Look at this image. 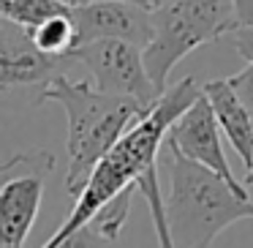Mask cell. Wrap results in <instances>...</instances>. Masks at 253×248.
I'll list each match as a JSON object with an SVG mask.
<instances>
[{"label":"cell","mask_w":253,"mask_h":248,"mask_svg":"<svg viewBox=\"0 0 253 248\" xmlns=\"http://www.w3.org/2000/svg\"><path fill=\"white\" fill-rule=\"evenodd\" d=\"M202 96V88L193 77H182L180 82H174L171 88H166L161 93V99L155 101V106L144 117H139L115 145L112 150L93 166L90 177L84 180L82 191L77 194L68 215L63 218V224L57 226V232L44 243L41 248H57L71 232H77L79 226H84L95 215V210L101 204H106L109 199H115L120 191L136 186L142 180V175L150 166L158 164L161 145L166 139V131L174 126V120Z\"/></svg>","instance_id":"6da1fadb"},{"label":"cell","mask_w":253,"mask_h":248,"mask_svg":"<svg viewBox=\"0 0 253 248\" xmlns=\"http://www.w3.org/2000/svg\"><path fill=\"white\" fill-rule=\"evenodd\" d=\"M166 148L169 194L164 199V224L171 248H210L223 229L237 221H253L251 197L231 191L218 175Z\"/></svg>","instance_id":"7a4b0ae2"},{"label":"cell","mask_w":253,"mask_h":248,"mask_svg":"<svg viewBox=\"0 0 253 248\" xmlns=\"http://www.w3.org/2000/svg\"><path fill=\"white\" fill-rule=\"evenodd\" d=\"M44 101H55L63 106L68 117V172H66V191L77 197L84 180L90 177L93 166L112 150V145L150 109H142L131 99L98 93L90 82H74L60 77L49 85Z\"/></svg>","instance_id":"3957f363"},{"label":"cell","mask_w":253,"mask_h":248,"mask_svg":"<svg viewBox=\"0 0 253 248\" xmlns=\"http://www.w3.org/2000/svg\"><path fill=\"white\" fill-rule=\"evenodd\" d=\"M150 41L142 50L147 79L158 93L166 90L169 74L196 47L237 30L231 0H164L147 3Z\"/></svg>","instance_id":"277c9868"},{"label":"cell","mask_w":253,"mask_h":248,"mask_svg":"<svg viewBox=\"0 0 253 248\" xmlns=\"http://www.w3.org/2000/svg\"><path fill=\"white\" fill-rule=\"evenodd\" d=\"M71 57H49L39 52L30 33L0 17V106L36 109L44 104L49 85L68 77Z\"/></svg>","instance_id":"5b68a950"},{"label":"cell","mask_w":253,"mask_h":248,"mask_svg":"<svg viewBox=\"0 0 253 248\" xmlns=\"http://www.w3.org/2000/svg\"><path fill=\"white\" fill-rule=\"evenodd\" d=\"M55 164L46 150H22L0 161V248H25Z\"/></svg>","instance_id":"8992f818"},{"label":"cell","mask_w":253,"mask_h":248,"mask_svg":"<svg viewBox=\"0 0 253 248\" xmlns=\"http://www.w3.org/2000/svg\"><path fill=\"white\" fill-rule=\"evenodd\" d=\"M74 63H82L93 77L98 93L131 99L142 109H153L161 93L147 79L142 63V50L126 41H93L71 52Z\"/></svg>","instance_id":"52a82bcc"},{"label":"cell","mask_w":253,"mask_h":248,"mask_svg":"<svg viewBox=\"0 0 253 248\" xmlns=\"http://www.w3.org/2000/svg\"><path fill=\"white\" fill-rule=\"evenodd\" d=\"M71 6V22L77 47L93 41H126L144 50L150 41L147 3L133 0H77Z\"/></svg>","instance_id":"ba28073f"},{"label":"cell","mask_w":253,"mask_h":248,"mask_svg":"<svg viewBox=\"0 0 253 248\" xmlns=\"http://www.w3.org/2000/svg\"><path fill=\"white\" fill-rule=\"evenodd\" d=\"M164 145L174 148L182 158L193 161V164L204 166L207 172L218 175L231 191H237L240 197H248V188H242V183L234 177L229 166V158L223 153V142H220V131L218 123L212 117L207 99L199 96L185 112L174 120V126L166 131Z\"/></svg>","instance_id":"9c48e42d"},{"label":"cell","mask_w":253,"mask_h":248,"mask_svg":"<svg viewBox=\"0 0 253 248\" xmlns=\"http://www.w3.org/2000/svg\"><path fill=\"white\" fill-rule=\"evenodd\" d=\"M202 96L207 99L212 117L218 123V131H223V137L229 139V145L234 148V153L242 158L245 169H251L253 164V123L245 115V109L240 106L237 96L231 93L226 79H212L202 88Z\"/></svg>","instance_id":"30bf717a"},{"label":"cell","mask_w":253,"mask_h":248,"mask_svg":"<svg viewBox=\"0 0 253 248\" xmlns=\"http://www.w3.org/2000/svg\"><path fill=\"white\" fill-rule=\"evenodd\" d=\"M30 41L39 52L49 57H71V52L77 50V33H74V22H71V6L68 11L49 17L46 22H41L39 28L28 30Z\"/></svg>","instance_id":"8fae6325"},{"label":"cell","mask_w":253,"mask_h":248,"mask_svg":"<svg viewBox=\"0 0 253 248\" xmlns=\"http://www.w3.org/2000/svg\"><path fill=\"white\" fill-rule=\"evenodd\" d=\"M68 11L66 0H0V17L19 25L22 30H33L49 17Z\"/></svg>","instance_id":"7c38bea8"},{"label":"cell","mask_w":253,"mask_h":248,"mask_svg":"<svg viewBox=\"0 0 253 248\" xmlns=\"http://www.w3.org/2000/svg\"><path fill=\"white\" fill-rule=\"evenodd\" d=\"M133 197H136V186L120 191L115 199H109L106 204H101V207L95 210V215L87 221V226L95 232V235L104 237V240L120 243V232H123V226H126V221H128Z\"/></svg>","instance_id":"4fadbf2b"},{"label":"cell","mask_w":253,"mask_h":248,"mask_svg":"<svg viewBox=\"0 0 253 248\" xmlns=\"http://www.w3.org/2000/svg\"><path fill=\"white\" fill-rule=\"evenodd\" d=\"M136 194H142L150 207V218H153V229H155V237H158V248H171L169 235H166V224H164V197H161L158 164L150 166L142 175V180L136 183Z\"/></svg>","instance_id":"5bb4252c"},{"label":"cell","mask_w":253,"mask_h":248,"mask_svg":"<svg viewBox=\"0 0 253 248\" xmlns=\"http://www.w3.org/2000/svg\"><path fill=\"white\" fill-rule=\"evenodd\" d=\"M226 82H229L231 93L237 96L240 106L245 109V115L251 117V123H253V66H245L240 74L229 77Z\"/></svg>","instance_id":"9a60e30c"},{"label":"cell","mask_w":253,"mask_h":248,"mask_svg":"<svg viewBox=\"0 0 253 248\" xmlns=\"http://www.w3.org/2000/svg\"><path fill=\"white\" fill-rule=\"evenodd\" d=\"M57 248H120V243L104 240V237L95 235V232L84 224V226H79L77 232H71Z\"/></svg>","instance_id":"2e32d148"},{"label":"cell","mask_w":253,"mask_h":248,"mask_svg":"<svg viewBox=\"0 0 253 248\" xmlns=\"http://www.w3.org/2000/svg\"><path fill=\"white\" fill-rule=\"evenodd\" d=\"M231 44H234L237 55L245 57L248 66H253V25H248V28H237L229 33Z\"/></svg>","instance_id":"e0dca14e"},{"label":"cell","mask_w":253,"mask_h":248,"mask_svg":"<svg viewBox=\"0 0 253 248\" xmlns=\"http://www.w3.org/2000/svg\"><path fill=\"white\" fill-rule=\"evenodd\" d=\"M248 186H253V164H251V169L245 172V180H242V188H248Z\"/></svg>","instance_id":"ac0fdd59"}]
</instances>
